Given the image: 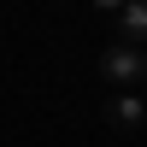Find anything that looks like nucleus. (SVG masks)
<instances>
[{
  "mask_svg": "<svg viewBox=\"0 0 147 147\" xmlns=\"http://www.w3.org/2000/svg\"><path fill=\"white\" fill-rule=\"evenodd\" d=\"M106 124L112 129H136L141 124V100L136 94H112V100H106Z\"/></svg>",
  "mask_w": 147,
  "mask_h": 147,
  "instance_id": "nucleus-3",
  "label": "nucleus"
},
{
  "mask_svg": "<svg viewBox=\"0 0 147 147\" xmlns=\"http://www.w3.org/2000/svg\"><path fill=\"white\" fill-rule=\"evenodd\" d=\"M141 82H147V53H141Z\"/></svg>",
  "mask_w": 147,
  "mask_h": 147,
  "instance_id": "nucleus-4",
  "label": "nucleus"
},
{
  "mask_svg": "<svg viewBox=\"0 0 147 147\" xmlns=\"http://www.w3.org/2000/svg\"><path fill=\"white\" fill-rule=\"evenodd\" d=\"M100 77L112 82L118 94H129V88L141 82V53H136V47H124V41H112V47L100 53Z\"/></svg>",
  "mask_w": 147,
  "mask_h": 147,
  "instance_id": "nucleus-1",
  "label": "nucleus"
},
{
  "mask_svg": "<svg viewBox=\"0 0 147 147\" xmlns=\"http://www.w3.org/2000/svg\"><path fill=\"white\" fill-rule=\"evenodd\" d=\"M118 18V41L136 47V53H147V0H129V6H112Z\"/></svg>",
  "mask_w": 147,
  "mask_h": 147,
  "instance_id": "nucleus-2",
  "label": "nucleus"
}]
</instances>
